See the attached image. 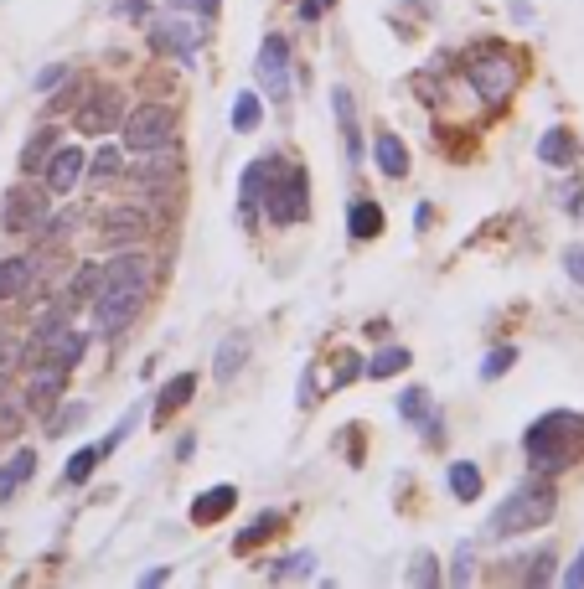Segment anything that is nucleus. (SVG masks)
Masks as SVG:
<instances>
[{"label":"nucleus","instance_id":"20","mask_svg":"<svg viewBox=\"0 0 584 589\" xmlns=\"http://www.w3.org/2000/svg\"><path fill=\"white\" fill-rule=\"evenodd\" d=\"M285 161H274V155H264V161H254L249 171H243V212H249L264 192H269V181H274V171H280Z\"/></svg>","mask_w":584,"mask_h":589},{"label":"nucleus","instance_id":"34","mask_svg":"<svg viewBox=\"0 0 584 589\" xmlns=\"http://www.w3.org/2000/svg\"><path fill=\"white\" fill-rule=\"evenodd\" d=\"M517 362V347H497V352H486V362H481V378L491 383V378H502V372Z\"/></svg>","mask_w":584,"mask_h":589},{"label":"nucleus","instance_id":"40","mask_svg":"<svg viewBox=\"0 0 584 589\" xmlns=\"http://www.w3.org/2000/svg\"><path fill=\"white\" fill-rule=\"evenodd\" d=\"M450 579H455V584H466V579H471V548H460V553H455V569H450Z\"/></svg>","mask_w":584,"mask_h":589},{"label":"nucleus","instance_id":"24","mask_svg":"<svg viewBox=\"0 0 584 589\" xmlns=\"http://www.w3.org/2000/svg\"><path fill=\"white\" fill-rule=\"evenodd\" d=\"M398 414H404V419H424L429 440H440V419L429 414V393H424V388H409L404 398H398Z\"/></svg>","mask_w":584,"mask_h":589},{"label":"nucleus","instance_id":"31","mask_svg":"<svg viewBox=\"0 0 584 589\" xmlns=\"http://www.w3.org/2000/svg\"><path fill=\"white\" fill-rule=\"evenodd\" d=\"M274 527H280V517H274V512H264V517H259L254 527H243V533L233 538V548H238V553H249L254 543H264V538L274 533Z\"/></svg>","mask_w":584,"mask_h":589},{"label":"nucleus","instance_id":"26","mask_svg":"<svg viewBox=\"0 0 584 589\" xmlns=\"http://www.w3.org/2000/svg\"><path fill=\"white\" fill-rule=\"evenodd\" d=\"M347 228H352V238H378L383 233V207L378 202H357L347 212Z\"/></svg>","mask_w":584,"mask_h":589},{"label":"nucleus","instance_id":"10","mask_svg":"<svg viewBox=\"0 0 584 589\" xmlns=\"http://www.w3.org/2000/svg\"><path fill=\"white\" fill-rule=\"evenodd\" d=\"M202 37H207V31L192 26V21H156V47H161V52H176L181 62H192V57H197Z\"/></svg>","mask_w":584,"mask_h":589},{"label":"nucleus","instance_id":"39","mask_svg":"<svg viewBox=\"0 0 584 589\" xmlns=\"http://www.w3.org/2000/svg\"><path fill=\"white\" fill-rule=\"evenodd\" d=\"M528 564H533V569H528V584H543V579L553 574V569H548V564H553V553H538V558H528Z\"/></svg>","mask_w":584,"mask_h":589},{"label":"nucleus","instance_id":"3","mask_svg":"<svg viewBox=\"0 0 584 589\" xmlns=\"http://www.w3.org/2000/svg\"><path fill=\"white\" fill-rule=\"evenodd\" d=\"M553 507H559V496H553L548 476H533V481H522L497 512H491V527H486V533H491V538L533 533V527H543V522L553 517Z\"/></svg>","mask_w":584,"mask_h":589},{"label":"nucleus","instance_id":"15","mask_svg":"<svg viewBox=\"0 0 584 589\" xmlns=\"http://www.w3.org/2000/svg\"><path fill=\"white\" fill-rule=\"evenodd\" d=\"M140 233H145V212H135V207H119V212L104 217V243H114V248L135 243Z\"/></svg>","mask_w":584,"mask_h":589},{"label":"nucleus","instance_id":"30","mask_svg":"<svg viewBox=\"0 0 584 589\" xmlns=\"http://www.w3.org/2000/svg\"><path fill=\"white\" fill-rule=\"evenodd\" d=\"M52 145H57V135H52V130H37L32 140H26V150H21V171H37V166L47 161Z\"/></svg>","mask_w":584,"mask_h":589},{"label":"nucleus","instance_id":"1","mask_svg":"<svg viewBox=\"0 0 584 589\" xmlns=\"http://www.w3.org/2000/svg\"><path fill=\"white\" fill-rule=\"evenodd\" d=\"M150 279H156V264L145 254H119L104 274H99V295H94V331L99 336H119L150 295Z\"/></svg>","mask_w":584,"mask_h":589},{"label":"nucleus","instance_id":"29","mask_svg":"<svg viewBox=\"0 0 584 589\" xmlns=\"http://www.w3.org/2000/svg\"><path fill=\"white\" fill-rule=\"evenodd\" d=\"M119 171H125V155H119L114 145H104V150L94 155V166H88V181L99 186V181H109V176H119Z\"/></svg>","mask_w":584,"mask_h":589},{"label":"nucleus","instance_id":"42","mask_svg":"<svg viewBox=\"0 0 584 589\" xmlns=\"http://www.w3.org/2000/svg\"><path fill=\"white\" fill-rule=\"evenodd\" d=\"M78 419H83V409H68V414H63V419H57V424H52V429H47V434H63V429H73V424H78Z\"/></svg>","mask_w":584,"mask_h":589},{"label":"nucleus","instance_id":"12","mask_svg":"<svg viewBox=\"0 0 584 589\" xmlns=\"http://www.w3.org/2000/svg\"><path fill=\"white\" fill-rule=\"evenodd\" d=\"M32 471H37V450L32 445H21V450H11V460L0 465V502H11V496L32 481Z\"/></svg>","mask_w":584,"mask_h":589},{"label":"nucleus","instance_id":"44","mask_svg":"<svg viewBox=\"0 0 584 589\" xmlns=\"http://www.w3.org/2000/svg\"><path fill=\"white\" fill-rule=\"evenodd\" d=\"M140 584H145V589H156V584H166V569H150V574H140Z\"/></svg>","mask_w":584,"mask_h":589},{"label":"nucleus","instance_id":"23","mask_svg":"<svg viewBox=\"0 0 584 589\" xmlns=\"http://www.w3.org/2000/svg\"><path fill=\"white\" fill-rule=\"evenodd\" d=\"M259 124H264V99H259L254 88H243L238 99H233V130L249 135V130H259Z\"/></svg>","mask_w":584,"mask_h":589},{"label":"nucleus","instance_id":"16","mask_svg":"<svg viewBox=\"0 0 584 589\" xmlns=\"http://www.w3.org/2000/svg\"><path fill=\"white\" fill-rule=\"evenodd\" d=\"M574 155H579V140L564 130H543V140H538V161L543 166H574Z\"/></svg>","mask_w":584,"mask_h":589},{"label":"nucleus","instance_id":"11","mask_svg":"<svg viewBox=\"0 0 584 589\" xmlns=\"http://www.w3.org/2000/svg\"><path fill=\"white\" fill-rule=\"evenodd\" d=\"M78 176H83V150H73V145H52V166H47V192H52V197L73 192V186H78Z\"/></svg>","mask_w":584,"mask_h":589},{"label":"nucleus","instance_id":"28","mask_svg":"<svg viewBox=\"0 0 584 589\" xmlns=\"http://www.w3.org/2000/svg\"><path fill=\"white\" fill-rule=\"evenodd\" d=\"M99 460H104L99 450H78V455L63 465V486H83L88 476H94V465H99Z\"/></svg>","mask_w":584,"mask_h":589},{"label":"nucleus","instance_id":"35","mask_svg":"<svg viewBox=\"0 0 584 589\" xmlns=\"http://www.w3.org/2000/svg\"><path fill=\"white\" fill-rule=\"evenodd\" d=\"M564 269H569V279L584 290V243H569L564 248Z\"/></svg>","mask_w":584,"mask_h":589},{"label":"nucleus","instance_id":"37","mask_svg":"<svg viewBox=\"0 0 584 589\" xmlns=\"http://www.w3.org/2000/svg\"><path fill=\"white\" fill-rule=\"evenodd\" d=\"M63 78H68V68H63V62H52V68H42V73H37V88L47 93V88H57Z\"/></svg>","mask_w":584,"mask_h":589},{"label":"nucleus","instance_id":"19","mask_svg":"<svg viewBox=\"0 0 584 589\" xmlns=\"http://www.w3.org/2000/svg\"><path fill=\"white\" fill-rule=\"evenodd\" d=\"M32 269H37V259H26V254H16V259L0 264V300L26 295V285H32Z\"/></svg>","mask_w":584,"mask_h":589},{"label":"nucleus","instance_id":"43","mask_svg":"<svg viewBox=\"0 0 584 589\" xmlns=\"http://www.w3.org/2000/svg\"><path fill=\"white\" fill-rule=\"evenodd\" d=\"M181 6H192V11H202V16H212V11H218V6H223V0H181Z\"/></svg>","mask_w":584,"mask_h":589},{"label":"nucleus","instance_id":"38","mask_svg":"<svg viewBox=\"0 0 584 589\" xmlns=\"http://www.w3.org/2000/svg\"><path fill=\"white\" fill-rule=\"evenodd\" d=\"M331 6H336V0H300V21H321Z\"/></svg>","mask_w":584,"mask_h":589},{"label":"nucleus","instance_id":"41","mask_svg":"<svg viewBox=\"0 0 584 589\" xmlns=\"http://www.w3.org/2000/svg\"><path fill=\"white\" fill-rule=\"evenodd\" d=\"M564 584H569V589H579V584H584V548H579V558H574V564L564 569Z\"/></svg>","mask_w":584,"mask_h":589},{"label":"nucleus","instance_id":"13","mask_svg":"<svg viewBox=\"0 0 584 589\" xmlns=\"http://www.w3.org/2000/svg\"><path fill=\"white\" fill-rule=\"evenodd\" d=\"M63 383H68V367H47V362H37V378H32V388H26V403L32 409H47V403H57V393H63Z\"/></svg>","mask_w":584,"mask_h":589},{"label":"nucleus","instance_id":"18","mask_svg":"<svg viewBox=\"0 0 584 589\" xmlns=\"http://www.w3.org/2000/svg\"><path fill=\"white\" fill-rule=\"evenodd\" d=\"M238 507V491L233 486H218V491H202L197 502H192V522H218Z\"/></svg>","mask_w":584,"mask_h":589},{"label":"nucleus","instance_id":"8","mask_svg":"<svg viewBox=\"0 0 584 589\" xmlns=\"http://www.w3.org/2000/svg\"><path fill=\"white\" fill-rule=\"evenodd\" d=\"M254 73H259V83H264L269 99H290V42H285V37H264Z\"/></svg>","mask_w":584,"mask_h":589},{"label":"nucleus","instance_id":"17","mask_svg":"<svg viewBox=\"0 0 584 589\" xmlns=\"http://www.w3.org/2000/svg\"><path fill=\"white\" fill-rule=\"evenodd\" d=\"M192 393H197V372H176V378L161 388V398H156V424H166L171 409H181V403H192Z\"/></svg>","mask_w":584,"mask_h":589},{"label":"nucleus","instance_id":"2","mask_svg":"<svg viewBox=\"0 0 584 589\" xmlns=\"http://www.w3.org/2000/svg\"><path fill=\"white\" fill-rule=\"evenodd\" d=\"M522 450H528L533 476H564L569 465L584 455V414L574 409H548L543 419H533V429L522 434Z\"/></svg>","mask_w":584,"mask_h":589},{"label":"nucleus","instance_id":"9","mask_svg":"<svg viewBox=\"0 0 584 589\" xmlns=\"http://www.w3.org/2000/svg\"><path fill=\"white\" fill-rule=\"evenodd\" d=\"M119 109H125L119 88H94V93L83 99V109H78V130H83V135H104V130H114V124H119Z\"/></svg>","mask_w":584,"mask_h":589},{"label":"nucleus","instance_id":"14","mask_svg":"<svg viewBox=\"0 0 584 589\" xmlns=\"http://www.w3.org/2000/svg\"><path fill=\"white\" fill-rule=\"evenodd\" d=\"M373 155H378V171L383 176H409V150H404V140H398L393 130H378V140H373Z\"/></svg>","mask_w":584,"mask_h":589},{"label":"nucleus","instance_id":"5","mask_svg":"<svg viewBox=\"0 0 584 589\" xmlns=\"http://www.w3.org/2000/svg\"><path fill=\"white\" fill-rule=\"evenodd\" d=\"M47 212H52V192L47 186H11L0 217H6V233L16 238H42L47 233Z\"/></svg>","mask_w":584,"mask_h":589},{"label":"nucleus","instance_id":"7","mask_svg":"<svg viewBox=\"0 0 584 589\" xmlns=\"http://www.w3.org/2000/svg\"><path fill=\"white\" fill-rule=\"evenodd\" d=\"M305 171H290V166H280L274 171V181H269V192H264V212H269V223H295V217H305Z\"/></svg>","mask_w":584,"mask_h":589},{"label":"nucleus","instance_id":"6","mask_svg":"<svg viewBox=\"0 0 584 589\" xmlns=\"http://www.w3.org/2000/svg\"><path fill=\"white\" fill-rule=\"evenodd\" d=\"M171 130H176V114L166 104H145L125 119V150L130 155H161L171 145Z\"/></svg>","mask_w":584,"mask_h":589},{"label":"nucleus","instance_id":"22","mask_svg":"<svg viewBox=\"0 0 584 589\" xmlns=\"http://www.w3.org/2000/svg\"><path fill=\"white\" fill-rule=\"evenodd\" d=\"M243 362H249V336H243V331H228L223 347H218V362H212V372H218V378L228 383Z\"/></svg>","mask_w":584,"mask_h":589},{"label":"nucleus","instance_id":"25","mask_svg":"<svg viewBox=\"0 0 584 589\" xmlns=\"http://www.w3.org/2000/svg\"><path fill=\"white\" fill-rule=\"evenodd\" d=\"M450 496H460V502H476V496H481L476 460H455V465H450Z\"/></svg>","mask_w":584,"mask_h":589},{"label":"nucleus","instance_id":"4","mask_svg":"<svg viewBox=\"0 0 584 589\" xmlns=\"http://www.w3.org/2000/svg\"><path fill=\"white\" fill-rule=\"evenodd\" d=\"M466 78L481 93V104L502 109L512 99V88H517V57L502 52V47H476L471 62H466Z\"/></svg>","mask_w":584,"mask_h":589},{"label":"nucleus","instance_id":"21","mask_svg":"<svg viewBox=\"0 0 584 589\" xmlns=\"http://www.w3.org/2000/svg\"><path fill=\"white\" fill-rule=\"evenodd\" d=\"M331 109L342 119V140H347V161H362V135H357V114H352V93L336 88L331 93Z\"/></svg>","mask_w":584,"mask_h":589},{"label":"nucleus","instance_id":"32","mask_svg":"<svg viewBox=\"0 0 584 589\" xmlns=\"http://www.w3.org/2000/svg\"><path fill=\"white\" fill-rule=\"evenodd\" d=\"M99 264H83L78 274H73V290H68V300H88V295H99Z\"/></svg>","mask_w":584,"mask_h":589},{"label":"nucleus","instance_id":"36","mask_svg":"<svg viewBox=\"0 0 584 589\" xmlns=\"http://www.w3.org/2000/svg\"><path fill=\"white\" fill-rule=\"evenodd\" d=\"M409 579H414V584H435V579H440L435 558H429V553H419V558H414V569H409Z\"/></svg>","mask_w":584,"mask_h":589},{"label":"nucleus","instance_id":"33","mask_svg":"<svg viewBox=\"0 0 584 589\" xmlns=\"http://www.w3.org/2000/svg\"><path fill=\"white\" fill-rule=\"evenodd\" d=\"M311 564H316L311 553H295V558H280L269 574H274V579H305V574H311Z\"/></svg>","mask_w":584,"mask_h":589},{"label":"nucleus","instance_id":"27","mask_svg":"<svg viewBox=\"0 0 584 589\" xmlns=\"http://www.w3.org/2000/svg\"><path fill=\"white\" fill-rule=\"evenodd\" d=\"M409 367V352L404 347H383L373 362H367V378H393V372H404Z\"/></svg>","mask_w":584,"mask_h":589}]
</instances>
